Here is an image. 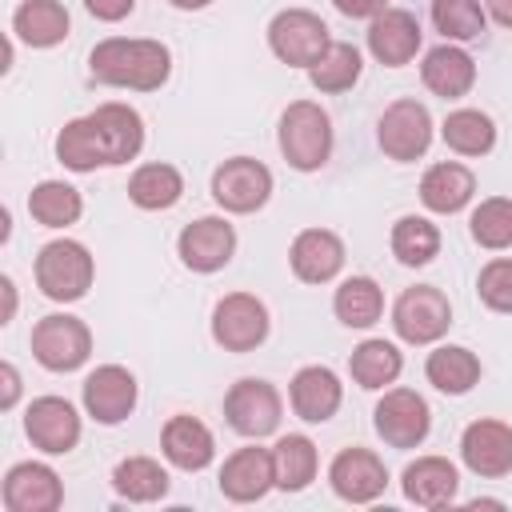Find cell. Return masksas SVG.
I'll use <instances>...</instances> for the list:
<instances>
[{
  "mask_svg": "<svg viewBox=\"0 0 512 512\" xmlns=\"http://www.w3.org/2000/svg\"><path fill=\"white\" fill-rule=\"evenodd\" d=\"M308 80H312L316 92H348L360 80V52H356V44L332 40L328 52L308 68Z\"/></svg>",
  "mask_w": 512,
  "mask_h": 512,
  "instance_id": "d590c367",
  "label": "cell"
},
{
  "mask_svg": "<svg viewBox=\"0 0 512 512\" xmlns=\"http://www.w3.org/2000/svg\"><path fill=\"white\" fill-rule=\"evenodd\" d=\"M404 496L420 508H448L456 500V488H460V472L452 460L444 456H420L404 468V480H400Z\"/></svg>",
  "mask_w": 512,
  "mask_h": 512,
  "instance_id": "603a6c76",
  "label": "cell"
},
{
  "mask_svg": "<svg viewBox=\"0 0 512 512\" xmlns=\"http://www.w3.org/2000/svg\"><path fill=\"white\" fill-rule=\"evenodd\" d=\"M424 376H428L432 388H440L448 396H464L480 380V356L460 348V344H440L436 352H428Z\"/></svg>",
  "mask_w": 512,
  "mask_h": 512,
  "instance_id": "83f0119b",
  "label": "cell"
},
{
  "mask_svg": "<svg viewBox=\"0 0 512 512\" xmlns=\"http://www.w3.org/2000/svg\"><path fill=\"white\" fill-rule=\"evenodd\" d=\"M184 196V176L172 164H140L128 176V200L144 212H164Z\"/></svg>",
  "mask_w": 512,
  "mask_h": 512,
  "instance_id": "f1b7e54d",
  "label": "cell"
},
{
  "mask_svg": "<svg viewBox=\"0 0 512 512\" xmlns=\"http://www.w3.org/2000/svg\"><path fill=\"white\" fill-rule=\"evenodd\" d=\"M0 288H4V296H8V308H4V320H12V312H16V288H12V280H8V276L0 280Z\"/></svg>",
  "mask_w": 512,
  "mask_h": 512,
  "instance_id": "f6af8a7d",
  "label": "cell"
},
{
  "mask_svg": "<svg viewBox=\"0 0 512 512\" xmlns=\"http://www.w3.org/2000/svg\"><path fill=\"white\" fill-rule=\"evenodd\" d=\"M140 148H144V120L128 104H100L96 112L68 120L56 132V160L72 172L128 164Z\"/></svg>",
  "mask_w": 512,
  "mask_h": 512,
  "instance_id": "6da1fadb",
  "label": "cell"
},
{
  "mask_svg": "<svg viewBox=\"0 0 512 512\" xmlns=\"http://www.w3.org/2000/svg\"><path fill=\"white\" fill-rule=\"evenodd\" d=\"M0 380H4V396H0V408H12L16 404V396H20V376H16V368L4 360L0 364Z\"/></svg>",
  "mask_w": 512,
  "mask_h": 512,
  "instance_id": "7bdbcfd3",
  "label": "cell"
},
{
  "mask_svg": "<svg viewBox=\"0 0 512 512\" xmlns=\"http://www.w3.org/2000/svg\"><path fill=\"white\" fill-rule=\"evenodd\" d=\"M432 24L444 40H476L484 36V0H432Z\"/></svg>",
  "mask_w": 512,
  "mask_h": 512,
  "instance_id": "74e56055",
  "label": "cell"
},
{
  "mask_svg": "<svg viewBox=\"0 0 512 512\" xmlns=\"http://www.w3.org/2000/svg\"><path fill=\"white\" fill-rule=\"evenodd\" d=\"M468 228H472V240H476L480 248H492V252L508 248V244H512V200H508V196H488V200H480V204L472 208Z\"/></svg>",
  "mask_w": 512,
  "mask_h": 512,
  "instance_id": "f35d334b",
  "label": "cell"
},
{
  "mask_svg": "<svg viewBox=\"0 0 512 512\" xmlns=\"http://www.w3.org/2000/svg\"><path fill=\"white\" fill-rule=\"evenodd\" d=\"M420 80H424L428 92H436L444 100H460L476 84V60L456 44H440V48H432L424 56Z\"/></svg>",
  "mask_w": 512,
  "mask_h": 512,
  "instance_id": "d4e9b609",
  "label": "cell"
},
{
  "mask_svg": "<svg viewBox=\"0 0 512 512\" xmlns=\"http://www.w3.org/2000/svg\"><path fill=\"white\" fill-rule=\"evenodd\" d=\"M212 340L224 352H252L268 340V308L252 292H228L212 308Z\"/></svg>",
  "mask_w": 512,
  "mask_h": 512,
  "instance_id": "ba28073f",
  "label": "cell"
},
{
  "mask_svg": "<svg viewBox=\"0 0 512 512\" xmlns=\"http://www.w3.org/2000/svg\"><path fill=\"white\" fill-rule=\"evenodd\" d=\"M372 420H376V432L388 448H416V444H424V436L432 428L428 400L412 388H388L380 396Z\"/></svg>",
  "mask_w": 512,
  "mask_h": 512,
  "instance_id": "8fae6325",
  "label": "cell"
},
{
  "mask_svg": "<svg viewBox=\"0 0 512 512\" xmlns=\"http://www.w3.org/2000/svg\"><path fill=\"white\" fill-rule=\"evenodd\" d=\"M28 212H32V220L44 224V228H68V224L80 220L84 200H80V192H76L72 184H64V180H44V184H36V188L28 192Z\"/></svg>",
  "mask_w": 512,
  "mask_h": 512,
  "instance_id": "d6a6232c",
  "label": "cell"
},
{
  "mask_svg": "<svg viewBox=\"0 0 512 512\" xmlns=\"http://www.w3.org/2000/svg\"><path fill=\"white\" fill-rule=\"evenodd\" d=\"M176 252L192 272H220L236 252V232L224 216H200L180 232Z\"/></svg>",
  "mask_w": 512,
  "mask_h": 512,
  "instance_id": "9a60e30c",
  "label": "cell"
},
{
  "mask_svg": "<svg viewBox=\"0 0 512 512\" xmlns=\"http://www.w3.org/2000/svg\"><path fill=\"white\" fill-rule=\"evenodd\" d=\"M288 400H292V412H296L300 420L324 424V420L336 416V408H340V400H344V388H340V380H336L332 368L308 364V368H300V372L292 376Z\"/></svg>",
  "mask_w": 512,
  "mask_h": 512,
  "instance_id": "7402d4cb",
  "label": "cell"
},
{
  "mask_svg": "<svg viewBox=\"0 0 512 512\" xmlns=\"http://www.w3.org/2000/svg\"><path fill=\"white\" fill-rule=\"evenodd\" d=\"M68 8L60 0H24L12 12V32L28 44V48H52L68 36Z\"/></svg>",
  "mask_w": 512,
  "mask_h": 512,
  "instance_id": "4316f807",
  "label": "cell"
},
{
  "mask_svg": "<svg viewBox=\"0 0 512 512\" xmlns=\"http://www.w3.org/2000/svg\"><path fill=\"white\" fill-rule=\"evenodd\" d=\"M280 152L296 172H316L332 156V120L320 104L296 100L280 116Z\"/></svg>",
  "mask_w": 512,
  "mask_h": 512,
  "instance_id": "3957f363",
  "label": "cell"
},
{
  "mask_svg": "<svg viewBox=\"0 0 512 512\" xmlns=\"http://www.w3.org/2000/svg\"><path fill=\"white\" fill-rule=\"evenodd\" d=\"M92 352V332L80 316L52 312L32 328V356L48 372H76Z\"/></svg>",
  "mask_w": 512,
  "mask_h": 512,
  "instance_id": "8992f818",
  "label": "cell"
},
{
  "mask_svg": "<svg viewBox=\"0 0 512 512\" xmlns=\"http://www.w3.org/2000/svg\"><path fill=\"white\" fill-rule=\"evenodd\" d=\"M272 468H276V488L300 492L316 480V444L308 436H280L272 448Z\"/></svg>",
  "mask_w": 512,
  "mask_h": 512,
  "instance_id": "836d02e7",
  "label": "cell"
},
{
  "mask_svg": "<svg viewBox=\"0 0 512 512\" xmlns=\"http://www.w3.org/2000/svg\"><path fill=\"white\" fill-rule=\"evenodd\" d=\"M484 12H488L500 28H512V0H484Z\"/></svg>",
  "mask_w": 512,
  "mask_h": 512,
  "instance_id": "ee69618b",
  "label": "cell"
},
{
  "mask_svg": "<svg viewBox=\"0 0 512 512\" xmlns=\"http://www.w3.org/2000/svg\"><path fill=\"white\" fill-rule=\"evenodd\" d=\"M368 52L388 68L408 64L420 52V20L404 8H384L368 24Z\"/></svg>",
  "mask_w": 512,
  "mask_h": 512,
  "instance_id": "44dd1931",
  "label": "cell"
},
{
  "mask_svg": "<svg viewBox=\"0 0 512 512\" xmlns=\"http://www.w3.org/2000/svg\"><path fill=\"white\" fill-rule=\"evenodd\" d=\"M84 8H88L96 20L116 24V20H124V16L136 8V0H84Z\"/></svg>",
  "mask_w": 512,
  "mask_h": 512,
  "instance_id": "60d3db41",
  "label": "cell"
},
{
  "mask_svg": "<svg viewBox=\"0 0 512 512\" xmlns=\"http://www.w3.org/2000/svg\"><path fill=\"white\" fill-rule=\"evenodd\" d=\"M0 496H4L8 512H56L60 500H64V488H60V476L48 464L24 460V464L8 468Z\"/></svg>",
  "mask_w": 512,
  "mask_h": 512,
  "instance_id": "e0dca14e",
  "label": "cell"
},
{
  "mask_svg": "<svg viewBox=\"0 0 512 512\" xmlns=\"http://www.w3.org/2000/svg\"><path fill=\"white\" fill-rule=\"evenodd\" d=\"M328 484L340 500L348 504H372L384 488H388V468L376 452L368 448H344L336 452V460L328 464Z\"/></svg>",
  "mask_w": 512,
  "mask_h": 512,
  "instance_id": "4fadbf2b",
  "label": "cell"
},
{
  "mask_svg": "<svg viewBox=\"0 0 512 512\" xmlns=\"http://www.w3.org/2000/svg\"><path fill=\"white\" fill-rule=\"evenodd\" d=\"M172 8H184V12H196V8H208L212 0H168Z\"/></svg>",
  "mask_w": 512,
  "mask_h": 512,
  "instance_id": "bcb514c9",
  "label": "cell"
},
{
  "mask_svg": "<svg viewBox=\"0 0 512 512\" xmlns=\"http://www.w3.org/2000/svg\"><path fill=\"white\" fill-rule=\"evenodd\" d=\"M212 196L224 212H256L272 196V172L252 156H232L212 172Z\"/></svg>",
  "mask_w": 512,
  "mask_h": 512,
  "instance_id": "30bf717a",
  "label": "cell"
},
{
  "mask_svg": "<svg viewBox=\"0 0 512 512\" xmlns=\"http://www.w3.org/2000/svg\"><path fill=\"white\" fill-rule=\"evenodd\" d=\"M460 460L484 480L512 472V428L504 420H472L460 436Z\"/></svg>",
  "mask_w": 512,
  "mask_h": 512,
  "instance_id": "5bb4252c",
  "label": "cell"
},
{
  "mask_svg": "<svg viewBox=\"0 0 512 512\" xmlns=\"http://www.w3.org/2000/svg\"><path fill=\"white\" fill-rule=\"evenodd\" d=\"M400 368H404V356H400V348L388 344V340H364V344L352 348V360H348L352 380H356L360 388H368V392L392 384V380L400 376Z\"/></svg>",
  "mask_w": 512,
  "mask_h": 512,
  "instance_id": "1f68e13d",
  "label": "cell"
},
{
  "mask_svg": "<svg viewBox=\"0 0 512 512\" xmlns=\"http://www.w3.org/2000/svg\"><path fill=\"white\" fill-rule=\"evenodd\" d=\"M476 292L492 312H512V256H496L480 268Z\"/></svg>",
  "mask_w": 512,
  "mask_h": 512,
  "instance_id": "ab89813d",
  "label": "cell"
},
{
  "mask_svg": "<svg viewBox=\"0 0 512 512\" xmlns=\"http://www.w3.org/2000/svg\"><path fill=\"white\" fill-rule=\"evenodd\" d=\"M112 488L124 496V500H136V504H152L168 492V472L160 468V460L152 456H128L116 464L112 472Z\"/></svg>",
  "mask_w": 512,
  "mask_h": 512,
  "instance_id": "e575fe53",
  "label": "cell"
},
{
  "mask_svg": "<svg viewBox=\"0 0 512 512\" xmlns=\"http://www.w3.org/2000/svg\"><path fill=\"white\" fill-rule=\"evenodd\" d=\"M376 140H380V152L388 160H420L432 144V116L420 100H396L384 108L380 124H376Z\"/></svg>",
  "mask_w": 512,
  "mask_h": 512,
  "instance_id": "9c48e42d",
  "label": "cell"
},
{
  "mask_svg": "<svg viewBox=\"0 0 512 512\" xmlns=\"http://www.w3.org/2000/svg\"><path fill=\"white\" fill-rule=\"evenodd\" d=\"M436 252H440V232H436L432 220H424V216H400V220L392 224V256H396L400 264L420 268V264H428Z\"/></svg>",
  "mask_w": 512,
  "mask_h": 512,
  "instance_id": "8d00e7d4",
  "label": "cell"
},
{
  "mask_svg": "<svg viewBox=\"0 0 512 512\" xmlns=\"http://www.w3.org/2000/svg\"><path fill=\"white\" fill-rule=\"evenodd\" d=\"M448 324H452V304L432 284L404 288L396 308H392V328L404 344H432L448 332Z\"/></svg>",
  "mask_w": 512,
  "mask_h": 512,
  "instance_id": "52a82bcc",
  "label": "cell"
},
{
  "mask_svg": "<svg viewBox=\"0 0 512 512\" xmlns=\"http://www.w3.org/2000/svg\"><path fill=\"white\" fill-rule=\"evenodd\" d=\"M440 136H444V144H448L452 152H460V156H484V152H492V144H496V124H492V116L480 112V108H456V112L444 116Z\"/></svg>",
  "mask_w": 512,
  "mask_h": 512,
  "instance_id": "4dcf8cb0",
  "label": "cell"
},
{
  "mask_svg": "<svg viewBox=\"0 0 512 512\" xmlns=\"http://www.w3.org/2000/svg\"><path fill=\"white\" fill-rule=\"evenodd\" d=\"M332 308H336V320L348 324V328H372L384 312V292L372 276H348L336 296H332Z\"/></svg>",
  "mask_w": 512,
  "mask_h": 512,
  "instance_id": "f546056e",
  "label": "cell"
},
{
  "mask_svg": "<svg viewBox=\"0 0 512 512\" xmlns=\"http://www.w3.org/2000/svg\"><path fill=\"white\" fill-rule=\"evenodd\" d=\"M332 4H336V12H344L352 20H372L388 8V0H332Z\"/></svg>",
  "mask_w": 512,
  "mask_h": 512,
  "instance_id": "b9f144b4",
  "label": "cell"
},
{
  "mask_svg": "<svg viewBox=\"0 0 512 512\" xmlns=\"http://www.w3.org/2000/svg\"><path fill=\"white\" fill-rule=\"evenodd\" d=\"M472 192H476V176H472V168H464V164H456V160L432 164V168L424 172V180H420V200H424V208H432V212H440V216L460 212V208L472 200Z\"/></svg>",
  "mask_w": 512,
  "mask_h": 512,
  "instance_id": "484cf974",
  "label": "cell"
},
{
  "mask_svg": "<svg viewBox=\"0 0 512 512\" xmlns=\"http://www.w3.org/2000/svg\"><path fill=\"white\" fill-rule=\"evenodd\" d=\"M276 488V468L268 448H236L220 468V492L236 504H252Z\"/></svg>",
  "mask_w": 512,
  "mask_h": 512,
  "instance_id": "ffe728a7",
  "label": "cell"
},
{
  "mask_svg": "<svg viewBox=\"0 0 512 512\" xmlns=\"http://www.w3.org/2000/svg\"><path fill=\"white\" fill-rule=\"evenodd\" d=\"M160 448H164L168 464H176L180 472H200L216 456V440L196 416H172L160 432Z\"/></svg>",
  "mask_w": 512,
  "mask_h": 512,
  "instance_id": "cb8c5ba5",
  "label": "cell"
},
{
  "mask_svg": "<svg viewBox=\"0 0 512 512\" xmlns=\"http://www.w3.org/2000/svg\"><path fill=\"white\" fill-rule=\"evenodd\" d=\"M84 408L96 424H120L136 408V376L120 364H100L84 380Z\"/></svg>",
  "mask_w": 512,
  "mask_h": 512,
  "instance_id": "ac0fdd59",
  "label": "cell"
},
{
  "mask_svg": "<svg viewBox=\"0 0 512 512\" xmlns=\"http://www.w3.org/2000/svg\"><path fill=\"white\" fill-rule=\"evenodd\" d=\"M24 432L28 440L48 452V456H64L76 448L80 440V416L76 408L64 400V396H40L28 404V416H24Z\"/></svg>",
  "mask_w": 512,
  "mask_h": 512,
  "instance_id": "2e32d148",
  "label": "cell"
},
{
  "mask_svg": "<svg viewBox=\"0 0 512 512\" xmlns=\"http://www.w3.org/2000/svg\"><path fill=\"white\" fill-rule=\"evenodd\" d=\"M88 72L96 84L132 88V92H156L172 72V52L160 40H128L108 36L92 48Z\"/></svg>",
  "mask_w": 512,
  "mask_h": 512,
  "instance_id": "7a4b0ae2",
  "label": "cell"
},
{
  "mask_svg": "<svg viewBox=\"0 0 512 512\" xmlns=\"http://www.w3.org/2000/svg\"><path fill=\"white\" fill-rule=\"evenodd\" d=\"M328 44H332L328 24L308 8H284L268 24V48L288 68H312L328 52Z\"/></svg>",
  "mask_w": 512,
  "mask_h": 512,
  "instance_id": "5b68a950",
  "label": "cell"
},
{
  "mask_svg": "<svg viewBox=\"0 0 512 512\" xmlns=\"http://www.w3.org/2000/svg\"><path fill=\"white\" fill-rule=\"evenodd\" d=\"M224 416L240 436H252V440L272 436L280 428V392L256 376L236 380L224 396Z\"/></svg>",
  "mask_w": 512,
  "mask_h": 512,
  "instance_id": "7c38bea8",
  "label": "cell"
},
{
  "mask_svg": "<svg viewBox=\"0 0 512 512\" xmlns=\"http://www.w3.org/2000/svg\"><path fill=\"white\" fill-rule=\"evenodd\" d=\"M288 264H292L296 280L328 284L344 268V240L328 228H304L288 248Z\"/></svg>",
  "mask_w": 512,
  "mask_h": 512,
  "instance_id": "d6986e66",
  "label": "cell"
},
{
  "mask_svg": "<svg viewBox=\"0 0 512 512\" xmlns=\"http://www.w3.org/2000/svg\"><path fill=\"white\" fill-rule=\"evenodd\" d=\"M92 276H96L92 252L80 240H52L36 256V284L56 304L80 300L92 288Z\"/></svg>",
  "mask_w": 512,
  "mask_h": 512,
  "instance_id": "277c9868",
  "label": "cell"
}]
</instances>
